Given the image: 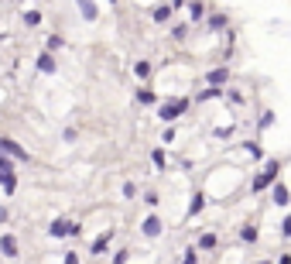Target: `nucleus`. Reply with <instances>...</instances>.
I'll return each mask as SVG.
<instances>
[{
  "label": "nucleus",
  "mask_w": 291,
  "mask_h": 264,
  "mask_svg": "<svg viewBox=\"0 0 291 264\" xmlns=\"http://www.w3.org/2000/svg\"><path fill=\"white\" fill-rule=\"evenodd\" d=\"M278 172H281V165H278V161H267V165H264V172H260L257 179H254V192L267 189V185L274 182V179H278Z\"/></svg>",
  "instance_id": "obj_1"
},
{
  "label": "nucleus",
  "mask_w": 291,
  "mask_h": 264,
  "mask_svg": "<svg viewBox=\"0 0 291 264\" xmlns=\"http://www.w3.org/2000/svg\"><path fill=\"white\" fill-rule=\"evenodd\" d=\"M0 254H4L7 261H17L21 244H17V237H14V233H4V237H0Z\"/></svg>",
  "instance_id": "obj_2"
},
{
  "label": "nucleus",
  "mask_w": 291,
  "mask_h": 264,
  "mask_svg": "<svg viewBox=\"0 0 291 264\" xmlns=\"http://www.w3.org/2000/svg\"><path fill=\"white\" fill-rule=\"evenodd\" d=\"M69 233H79V223H72V219H55L52 223V237H69Z\"/></svg>",
  "instance_id": "obj_3"
},
{
  "label": "nucleus",
  "mask_w": 291,
  "mask_h": 264,
  "mask_svg": "<svg viewBox=\"0 0 291 264\" xmlns=\"http://www.w3.org/2000/svg\"><path fill=\"white\" fill-rule=\"evenodd\" d=\"M185 110H189V100H175V103H168L161 110V117H165V120H175V117L185 114Z\"/></svg>",
  "instance_id": "obj_4"
},
{
  "label": "nucleus",
  "mask_w": 291,
  "mask_h": 264,
  "mask_svg": "<svg viewBox=\"0 0 291 264\" xmlns=\"http://www.w3.org/2000/svg\"><path fill=\"white\" fill-rule=\"evenodd\" d=\"M141 230H144V237H158V233H161V219H158V216H147Z\"/></svg>",
  "instance_id": "obj_5"
},
{
  "label": "nucleus",
  "mask_w": 291,
  "mask_h": 264,
  "mask_svg": "<svg viewBox=\"0 0 291 264\" xmlns=\"http://www.w3.org/2000/svg\"><path fill=\"white\" fill-rule=\"evenodd\" d=\"M185 7H189V17H192V21H202V14H206V4H202V0H189Z\"/></svg>",
  "instance_id": "obj_6"
},
{
  "label": "nucleus",
  "mask_w": 291,
  "mask_h": 264,
  "mask_svg": "<svg viewBox=\"0 0 291 264\" xmlns=\"http://www.w3.org/2000/svg\"><path fill=\"white\" fill-rule=\"evenodd\" d=\"M38 69H41V72H55V58H52V55L45 52V55L38 58Z\"/></svg>",
  "instance_id": "obj_7"
},
{
  "label": "nucleus",
  "mask_w": 291,
  "mask_h": 264,
  "mask_svg": "<svg viewBox=\"0 0 291 264\" xmlns=\"http://www.w3.org/2000/svg\"><path fill=\"white\" fill-rule=\"evenodd\" d=\"M209 28H213V31H223L226 28V14H209Z\"/></svg>",
  "instance_id": "obj_8"
},
{
  "label": "nucleus",
  "mask_w": 291,
  "mask_h": 264,
  "mask_svg": "<svg viewBox=\"0 0 291 264\" xmlns=\"http://www.w3.org/2000/svg\"><path fill=\"white\" fill-rule=\"evenodd\" d=\"M168 17H171V4H161V7L154 11V21H161V24H165Z\"/></svg>",
  "instance_id": "obj_9"
},
{
  "label": "nucleus",
  "mask_w": 291,
  "mask_h": 264,
  "mask_svg": "<svg viewBox=\"0 0 291 264\" xmlns=\"http://www.w3.org/2000/svg\"><path fill=\"white\" fill-rule=\"evenodd\" d=\"M209 82H213V86H223L226 82V69H213L209 72Z\"/></svg>",
  "instance_id": "obj_10"
},
{
  "label": "nucleus",
  "mask_w": 291,
  "mask_h": 264,
  "mask_svg": "<svg viewBox=\"0 0 291 264\" xmlns=\"http://www.w3.org/2000/svg\"><path fill=\"white\" fill-rule=\"evenodd\" d=\"M24 24H28V28H38V24H41V14H38V11H28V14H24Z\"/></svg>",
  "instance_id": "obj_11"
},
{
  "label": "nucleus",
  "mask_w": 291,
  "mask_h": 264,
  "mask_svg": "<svg viewBox=\"0 0 291 264\" xmlns=\"http://www.w3.org/2000/svg\"><path fill=\"white\" fill-rule=\"evenodd\" d=\"M106 247H110V233H106V237H100V240L93 244V254H103Z\"/></svg>",
  "instance_id": "obj_12"
},
{
  "label": "nucleus",
  "mask_w": 291,
  "mask_h": 264,
  "mask_svg": "<svg viewBox=\"0 0 291 264\" xmlns=\"http://www.w3.org/2000/svg\"><path fill=\"white\" fill-rule=\"evenodd\" d=\"M274 203H281V206L288 203V189H284V185H278V189H274Z\"/></svg>",
  "instance_id": "obj_13"
},
{
  "label": "nucleus",
  "mask_w": 291,
  "mask_h": 264,
  "mask_svg": "<svg viewBox=\"0 0 291 264\" xmlns=\"http://www.w3.org/2000/svg\"><path fill=\"white\" fill-rule=\"evenodd\" d=\"M134 72L141 76V79H147V76H151V65H147V62H137V65H134Z\"/></svg>",
  "instance_id": "obj_14"
},
{
  "label": "nucleus",
  "mask_w": 291,
  "mask_h": 264,
  "mask_svg": "<svg viewBox=\"0 0 291 264\" xmlns=\"http://www.w3.org/2000/svg\"><path fill=\"white\" fill-rule=\"evenodd\" d=\"M137 100H141V103H154V93L151 90H137Z\"/></svg>",
  "instance_id": "obj_15"
},
{
  "label": "nucleus",
  "mask_w": 291,
  "mask_h": 264,
  "mask_svg": "<svg viewBox=\"0 0 291 264\" xmlns=\"http://www.w3.org/2000/svg\"><path fill=\"white\" fill-rule=\"evenodd\" d=\"M199 247H206V251H209V247H216V233H206V237L199 240Z\"/></svg>",
  "instance_id": "obj_16"
},
{
  "label": "nucleus",
  "mask_w": 291,
  "mask_h": 264,
  "mask_svg": "<svg viewBox=\"0 0 291 264\" xmlns=\"http://www.w3.org/2000/svg\"><path fill=\"white\" fill-rule=\"evenodd\" d=\"M243 240H257V230H254V227H243Z\"/></svg>",
  "instance_id": "obj_17"
},
{
  "label": "nucleus",
  "mask_w": 291,
  "mask_h": 264,
  "mask_svg": "<svg viewBox=\"0 0 291 264\" xmlns=\"http://www.w3.org/2000/svg\"><path fill=\"white\" fill-rule=\"evenodd\" d=\"M123 195H127V199H134V195H137V189H134V182H127V185H123Z\"/></svg>",
  "instance_id": "obj_18"
},
{
  "label": "nucleus",
  "mask_w": 291,
  "mask_h": 264,
  "mask_svg": "<svg viewBox=\"0 0 291 264\" xmlns=\"http://www.w3.org/2000/svg\"><path fill=\"white\" fill-rule=\"evenodd\" d=\"M127 254H130V251H117V257H113V264H127Z\"/></svg>",
  "instance_id": "obj_19"
},
{
  "label": "nucleus",
  "mask_w": 291,
  "mask_h": 264,
  "mask_svg": "<svg viewBox=\"0 0 291 264\" xmlns=\"http://www.w3.org/2000/svg\"><path fill=\"white\" fill-rule=\"evenodd\" d=\"M195 261H199V257H195V251H189V254H185V264H195Z\"/></svg>",
  "instance_id": "obj_20"
},
{
  "label": "nucleus",
  "mask_w": 291,
  "mask_h": 264,
  "mask_svg": "<svg viewBox=\"0 0 291 264\" xmlns=\"http://www.w3.org/2000/svg\"><path fill=\"white\" fill-rule=\"evenodd\" d=\"M65 264H79V257L76 254H65Z\"/></svg>",
  "instance_id": "obj_21"
},
{
  "label": "nucleus",
  "mask_w": 291,
  "mask_h": 264,
  "mask_svg": "<svg viewBox=\"0 0 291 264\" xmlns=\"http://www.w3.org/2000/svg\"><path fill=\"white\" fill-rule=\"evenodd\" d=\"M171 7H185V0H171Z\"/></svg>",
  "instance_id": "obj_22"
},
{
  "label": "nucleus",
  "mask_w": 291,
  "mask_h": 264,
  "mask_svg": "<svg viewBox=\"0 0 291 264\" xmlns=\"http://www.w3.org/2000/svg\"><path fill=\"white\" fill-rule=\"evenodd\" d=\"M110 4H113V0H110Z\"/></svg>",
  "instance_id": "obj_23"
}]
</instances>
